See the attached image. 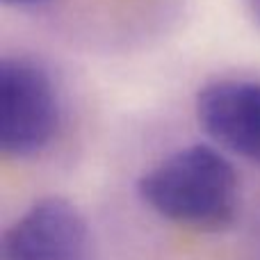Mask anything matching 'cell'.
<instances>
[{"label": "cell", "instance_id": "cell-3", "mask_svg": "<svg viewBox=\"0 0 260 260\" xmlns=\"http://www.w3.org/2000/svg\"><path fill=\"white\" fill-rule=\"evenodd\" d=\"M0 260H94L89 224L67 199H39L3 233Z\"/></svg>", "mask_w": 260, "mask_h": 260}, {"label": "cell", "instance_id": "cell-4", "mask_svg": "<svg viewBox=\"0 0 260 260\" xmlns=\"http://www.w3.org/2000/svg\"><path fill=\"white\" fill-rule=\"evenodd\" d=\"M199 126L233 155L260 167V80L221 78L194 101Z\"/></svg>", "mask_w": 260, "mask_h": 260}, {"label": "cell", "instance_id": "cell-1", "mask_svg": "<svg viewBox=\"0 0 260 260\" xmlns=\"http://www.w3.org/2000/svg\"><path fill=\"white\" fill-rule=\"evenodd\" d=\"M137 197L169 224L221 233L238 219L240 176L215 146L189 144L167 153L139 176Z\"/></svg>", "mask_w": 260, "mask_h": 260}, {"label": "cell", "instance_id": "cell-5", "mask_svg": "<svg viewBox=\"0 0 260 260\" xmlns=\"http://www.w3.org/2000/svg\"><path fill=\"white\" fill-rule=\"evenodd\" d=\"M244 7H247L249 16L253 18V23L260 27V0H244Z\"/></svg>", "mask_w": 260, "mask_h": 260}, {"label": "cell", "instance_id": "cell-2", "mask_svg": "<svg viewBox=\"0 0 260 260\" xmlns=\"http://www.w3.org/2000/svg\"><path fill=\"white\" fill-rule=\"evenodd\" d=\"M62 126V101L50 71L23 53L0 57V153L32 160L55 142Z\"/></svg>", "mask_w": 260, "mask_h": 260}]
</instances>
